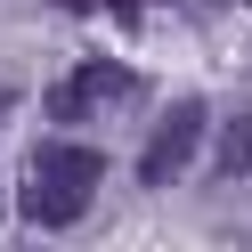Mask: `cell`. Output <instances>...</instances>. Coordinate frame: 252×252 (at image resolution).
I'll use <instances>...</instances> for the list:
<instances>
[{
	"instance_id": "obj_2",
	"label": "cell",
	"mask_w": 252,
	"mask_h": 252,
	"mask_svg": "<svg viewBox=\"0 0 252 252\" xmlns=\"http://www.w3.org/2000/svg\"><path fill=\"white\" fill-rule=\"evenodd\" d=\"M195 147H203V106L179 98L163 122H155V138L138 147V187H171L187 163H195Z\"/></svg>"
},
{
	"instance_id": "obj_8",
	"label": "cell",
	"mask_w": 252,
	"mask_h": 252,
	"mask_svg": "<svg viewBox=\"0 0 252 252\" xmlns=\"http://www.w3.org/2000/svg\"><path fill=\"white\" fill-rule=\"evenodd\" d=\"M0 212H8V203H0Z\"/></svg>"
},
{
	"instance_id": "obj_7",
	"label": "cell",
	"mask_w": 252,
	"mask_h": 252,
	"mask_svg": "<svg viewBox=\"0 0 252 252\" xmlns=\"http://www.w3.org/2000/svg\"><path fill=\"white\" fill-rule=\"evenodd\" d=\"M8 106H17V90H0V122H8Z\"/></svg>"
},
{
	"instance_id": "obj_5",
	"label": "cell",
	"mask_w": 252,
	"mask_h": 252,
	"mask_svg": "<svg viewBox=\"0 0 252 252\" xmlns=\"http://www.w3.org/2000/svg\"><path fill=\"white\" fill-rule=\"evenodd\" d=\"M228 171H244V179H252V114L228 130Z\"/></svg>"
},
{
	"instance_id": "obj_6",
	"label": "cell",
	"mask_w": 252,
	"mask_h": 252,
	"mask_svg": "<svg viewBox=\"0 0 252 252\" xmlns=\"http://www.w3.org/2000/svg\"><path fill=\"white\" fill-rule=\"evenodd\" d=\"M57 8H130V0H57Z\"/></svg>"
},
{
	"instance_id": "obj_1",
	"label": "cell",
	"mask_w": 252,
	"mask_h": 252,
	"mask_svg": "<svg viewBox=\"0 0 252 252\" xmlns=\"http://www.w3.org/2000/svg\"><path fill=\"white\" fill-rule=\"evenodd\" d=\"M138 98V73L114 57H82L65 82H49V122H90V114H122Z\"/></svg>"
},
{
	"instance_id": "obj_4",
	"label": "cell",
	"mask_w": 252,
	"mask_h": 252,
	"mask_svg": "<svg viewBox=\"0 0 252 252\" xmlns=\"http://www.w3.org/2000/svg\"><path fill=\"white\" fill-rule=\"evenodd\" d=\"M33 171H49V179H106V155L98 147H65V138H49V147H33Z\"/></svg>"
},
{
	"instance_id": "obj_3",
	"label": "cell",
	"mask_w": 252,
	"mask_h": 252,
	"mask_svg": "<svg viewBox=\"0 0 252 252\" xmlns=\"http://www.w3.org/2000/svg\"><path fill=\"white\" fill-rule=\"evenodd\" d=\"M90 195H98L90 179H49V171H25V220H33L41 236L73 228V220L90 212Z\"/></svg>"
}]
</instances>
